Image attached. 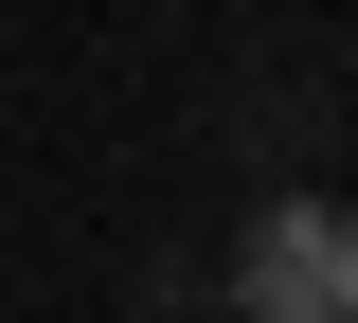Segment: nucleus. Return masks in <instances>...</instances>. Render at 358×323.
Masks as SVG:
<instances>
[{"instance_id":"obj_1","label":"nucleus","mask_w":358,"mask_h":323,"mask_svg":"<svg viewBox=\"0 0 358 323\" xmlns=\"http://www.w3.org/2000/svg\"><path fill=\"white\" fill-rule=\"evenodd\" d=\"M233 323H358V198H251Z\"/></svg>"}]
</instances>
